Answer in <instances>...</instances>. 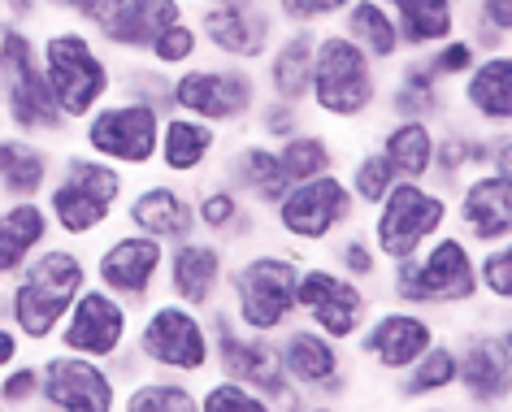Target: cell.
Masks as SVG:
<instances>
[{
  "label": "cell",
  "instance_id": "obj_1",
  "mask_svg": "<svg viewBox=\"0 0 512 412\" xmlns=\"http://www.w3.org/2000/svg\"><path fill=\"white\" fill-rule=\"evenodd\" d=\"M87 287H92L87 256L70 243H48L5 282L9 326L22 334L27 347H48Z\"/></svg>",
  "mask_w": 512,
  "mask_h": 412
},
{
  "label": "cell",
  "instance_id": "obj_2",
  "mask_svg": "<svg viewBox=\"0 0 512 412\" xmlns=\"http://www.w3.org/2000/svg\"><path fill=\"white\" fill-rule=\"evenodd\" d=\"M35 44H40V66H44L48 92H53L61 118L70 126H79L96 105H105L113 96L118 57L87 27H79V22H70V18L44 22V27L35 31Z\"/></svg>",
  "mask_w": 512,
  "mask_h": 412
},
{
  "label": "cell",
  "instance_id": "obj_3",
  "mask_svg": "<svg viewBox=\"0 0 512 412\" xmlns=\"http://www.w3.org/2000/svg\"><path fill=\"white\" fill-rule=\"evenodd\" d=\"M126 191H131V174L126 170L92 157L83 148H70L57 157V174L40 200L48 209V222H53V235L83 243L96 239L100 230H109Z\"/></svg>",
  "mask_w": 512,
  "mask_h": 412
},
{
  "label": "cell",
  "instance_id": "obj_4",
  "mask_svg": "<svg viewBox=\"0 0 512 412\" xmlns=\"http://www.w3.org/2000/svg\"><path fill=\"white\" fill-rule=\"evenodd\" d=\"M382 66H374L339 27L317 31L313 79H309V118L330 126H365L382 109Z\"/></svg>",
  "mask_w": 512,
  "mask_h": 412
},
{
  "label": "cell",
  "instance_id": "obj_5",
  "mask_svg": "<svg viewBox=\"0 0 512 412\" xmlns=\"http://www.w3.org/2000/svg\"><path fill=\"white\" fill-rule=\"evenodd\" d=\"M304 256L287 248H252L226 269V295L222 304L230 317L252 334H283L296 313V287H300Z\"/></svg>",
  "mask_w": 512,
  "mask_h": 412
},
{
  "label": "cell",
  "instance_id": "obj_6",
  "mask_svg": "<svg viewBox=\"0 0 512 412\" xmlns=\"http://www.w3.org/2000/svg\"><path fill=\"white\" fill-rule=\"evenodd\" d=\"M387 300L404 308H469L478 304V248L460 235L443 230L408 261L387 265Z\"/></svg>",
  "mask_w": 512,
  "mask_h": 412
},
{
  "label": "cell",
  "instance_id": "obj_7",
  "mask_svg": "<svg viewBox=\"0 0 512 412\" xmlns=\"http://www.w3.org/2000/svg\"><path fill=\"white\" fill-rule=\"evenodd\" d=\"M0 126L14 135L48 139V144L74 131L48 92L31 27H0Z\"/></svg>",
  "mask_w": 512,
  "mask_h": 412
},
{
  "label": "cell",
  "instance_id": "obj_8",
  "mask_svg": "<svg viewBox=\"0 0 512 412\" xmlns=\"http://www.w3.org/2000/svg\"><path fill=\"white\" fill-rule=\"evenodd\" d=\"M131 347L144 360L148 373H165V378H204L213 369V339H209V321L196 308L170 300H152L148 308H139Z\"/></svg>",
  "mask_w": 512,
  "mask_h": 412
},
{
  "label": "cell",
  "instance_id": "obj_9",
  "mask_svg": "<svg viewBox=\"0 0 512 412\" xmlns=\"http://www.w3.org/2000/svg\"><path fill=\"white\" fill-rule=\"evenodd\" d=\"M261 79L256 66H239V61H217V57H200L196 66L178 70L170 83V105L174 113L200 118L217 126L222 135L243 131L252 122L256 105H261Z\"/></svg>",
  "mask_w": 512,
  "mask_h": 412
},
{
  "label": "cell",
  "instance_id": "obj_10",
  "mask_svg": "<svg viewBox=\"0 0 512 412\" xmlns=\"http://www.w3.org/2000/svg\"><path fill=\"white\" fill-rule=\"evenodd\" d=\"M369 239L382 256V265L408 261L426 248L430 239H439L443 230H452V196L430 183H408L400 178L378 209H369Z\"/></svg>",
  "mask_w": 512,
  "mask_h": 412
},
{
  "label": "cell",
  "instance_id": "obj_11",
  "mask_svg": "<svg viewBox=\"0 0 512 412\" xmlns=\"http://www.w3.org/2000/svg\"><path fill=\"white\" fill-rule=\"evenodd\" d=\"M161 118L152 105H135V100L109 96L105 105H96L87 118L74 126L83 152H92L100 161H113L126 174H144L157 161V139H161Z\"/></svg>",
  "mask_w": 512,
  "mask_h": 412
},
{
  "label": "cell",
  "instance_id": "obj_12",
  "mask_svg": "<svg viewBox=\"0 0 512 412\" xmlns=\"http://www.w3.org/2000/svg\"><path fill=\"white\" fill-rule=\"evenodd\" d=\"M356 200L343 174H317L309 183H291L283 200L270 209V222L283 239L300 243V248H326L330 239H339L348 226H356Z\"/></svg>",
  "mask_w": 512,
  "mask_h": 412
},
{
  "label": "cell",
  "instance_id": "obj_13",
  "mask_svg": "<svg viewBox=\"0 0 512 412\" xmlns=\"http://www.w3.org/2000/svg\"><path fill=\"white\" fill-rule=\"evenodd\" d=\"M191 22L204 40V57L239 61V66H261V57L283 31L270 0H196Z\"/></svg>",
  "mask_w": 512,
  "mask_h": 412
},
{
  "label": "cell",
  "instance_id": "obj_14",
  "mask_svg": "<svg viewBox=\"0 0 512 412\" xmlns=\"http://www.w3.org/2000/svg\"><path fill=\"white\" fill-rule=\"evenodd\" d=\"M374 291L361 282L343 278L330 261H304L300 269V287H296V313L304 326L322 330L326 339H335L348 347L361 326L374 313Z\"/></svg>",
  "mask_w": 512,
  "mask_h": 412
},
{
  "label": "cell",
  "instance_id": "obj_15",
  "mask_svg": "<svg viewBox=\"0 0 512 412\" xmlns=\"http://www.w3.org/2000/svg\"><path fill=\"white\" fill-rule=\"evenodd\" d=\"M278 347V365H283L287 382L300 395H309L313 404H339L352 395V365H348V347L326 339L322 330L291 321L283 334H274Z\"/></svg>",
  "mask_w": 512,
  "mask_h": 412
},
{
  "label": "cell",
  "instance_id": "obj_16",
  "mask_svg": "<svg viewBox=\"0 0 512 412\" xmlns=\"http://www.w3.org/2000/svg\"><path fill=\"white\" fill-rule=\"evenodd\" d=\"M209 339H213V373L217 378H230L239 386H248V391L274 399L287 391V373L278 365V347L270 334H252L243 330L235 317H230L226 304H213L209 313Z\"/></svg>",
  "mask_w": 512,
  "mask_h": 412
},
{
  "label": "cell",
  "instance_id": "obj_17",
  "mask_svg": "<svg viewBox=\"0 0 512 412\" xmlns=\"http://www.w3.org/2000/svg\"><path fill=\"white\" fill-rule=\"evenodd\" d=\"M92 282L118 295L122 304H131L135 313L148 308L161 291V269H165V243L139 230H118L100 243V252L87 261Z\"/></svg>",
  "mask_w": 512,
  "mask_h": 412
},
{
  "label": "cell",
  "instance_id": "obj_18",
  "mask_svg": "<svg viewBox=\"0 0 512 412\" xmlns=\"http://www.w3.org/2000/svg\"><path fill=\"white\" fill-rule=\"evenodd\" d=\"M122 382L105 360L74 352H48L40 360V408L44 412H118Z\"/></svg>",
  "mask_w": 512,
  "mask_h": 412
},
{
  "label": "cell",
  "instance_id": "obj_19",
  "mask_svg": "<svg viewBox=\"0 0 512 412\" xmlns=\"http://www.w3.org/2000/svg\"><path fill=\"white\" fill-rule=\"evenodd\" d=\"M456 391L482 412L508 408L512 395V330L478 326L456 339Z\"/></svg>",
  "mask_w": 512,
  "mask_h": 412
},
{
  "label": "cell",
  "instance_id": "obj_20",
  "mask_svg": "<svg viewBox=\"0 0 512 412\" xmlns=\"http://www.w3.org/2000/svg\"><path fill=\"white\" fill-rule=\"evenodd\" d=\"M131 330H135V308L122 304L118 295H109L105 287H87L74 308L61 321L53 347L61 352H74V356H87V360H109L131 343Z\"/></svg>",
  "mask_w": 512,
  "mask_h": 412
},
{
  "label": "cell",
  "instance_id": "obj_21",
  "mask_svg": "<svg viewBox=\"0 0 512 412\" xmlns=\"http://www.w3.org/2000/svg\"><path fill=\"white\" fill-rule=\"evenodd\" d=\"M439 339V326H434L430 313L421 308H404V304H382L369 313V321L361 326V334L348 343L356 356L369 360L382 373H404L413 360L426 352V347Z\"/></svg>",
  "mask_w": 512,
  "mask_h": 412
},
{
  "label": "cell",
  "instance_id": "obj_22",
  "mask_svg": "<svg viewBox=\"0 0 512 412\" xmlns=\"http://www.w3.org/2000/svg\"><path fill=\"white\" fill-rule=\"evenodd\" d=\"M226 269H230V252L217 239L196 235L165 248L161 287L170 300L196 308V313H209L226 295Z\"/></svg>",
  "mask_w": 512,
  "mask_h": 412
},
{
  "label": "cell",
  "instance_id": "obj_23",
  "mask_svg": "<svg viewBox=\"0 0 512 412\" xmlns=\"http://www.w3.org/2000/svg\"><path fill=\"white\" fill-rule=\"evenodd\" d=\"M452 118L473 131L512 126V48H495L473 61V70L452 87Z\"/></svg>",
  "mask_w": 512,
  "mask_h": 412
},
{
  "label": "cell",
  "instance_id": "obj_24",
  "mask_svg": "<svg viewBox=\"0 0 512 412\" xmlns=\"http://www.w3.org/2000/svg\"><path fill=\"white\" fill-rule=\"evenodd\" d=\"M118 213H122L126 230H139V235L161 239L165 248L200 235L196 204H191V187L174 183V178H148V183L131 187Z\"/></svg>",
  "mask_w": 512,
  "mask_h": 412
},
{
  "label": "cell",
  "instance_id": "obj_25",
  "mask_svg": "<svg viewBox=\"0 0 512 412\" xmlns=\"http://www.w3.org/2000/svg\"><path fill=\"white\" fill-rule=\"evenodd\" d=\"M452 222L473 248L512 243V174L478 170L452 191Z\"/></svg>",
  "mask_w": 512,
  "mask_h": 412
},
{
  "label": "cell",
  "instance_id": "obj_26",
  "mask_svg": "<svg viewBox=\"0 0 512 412\" xmlns=\"http://www.w3.org/2000/svg\"><path fill=\"white\" fill-rule=\"evenodd\" d=\"M222 144L226 135L217 126L187 118V113H165L152 165L161 170V178H174V183H200L204 170L222 157Z\"/></svg>",
  "mask_w": 512,
  "mask_h": 412
},
{
  "label": "cell",
  "instance_id": "obj_27",
  "mask_svg": "<svg viewBox=\"0 0 512 412\" xmlns=\"http://www.w3.org/2000/svg\"><path fill=\"white\" fill-rule=\"evenodd\" d=\"M191 204H196L200 235L217 239L226 252L252 243L256 235H261V226H265V213L256 209V204L243 200L226 178H209V183H200L196 191H191Z\"/></svg>",
  "mask_w": 512,
  "mask_h": 412
},
{
  "label": "cell",
  "instance_id": "obj_28",
  "mask_svg": "<svg viewBox=\"0 0 512 412\" xmlns=\"http://www.w3.org/2000/svg\"><path fill=\"white\" fill-rule=\"evenodd\" d=\"M317 31L322 27H283L278 40L270 44V53L261 57V92L304 105L309 100V79H313V48H317Z\"/></svg>",
  "mask_w": 512,
  "mask_h": 412
},
{
  "label": "cell",
  "instance_id": "obj_29",
  "mask_svg": "<svg viewBox=\"0 0 512 412\" xmlns=\"http://www.w3.org/2000/svg\"><path fill=\"white\" fill-rule=\"evenodd\" d=\"M382 109H387V118H417L439 126L452 118V87L434 79L421 57L404 53L395 61V79L382 87Z\"/></svg>",
  "mask_w": 512,
  "mask_h": 412
},
{
  "label": "cell",
  "instance_id": "obj_30",
  "mask_svg": "<svg viewBox=\"0 0 512 412\" xmlns=\"http://www.w3.org/2000/svg\"><path fill=\"white\" fill-rule=\"evenodd\" d=\"M217 178H226L230 187L239 191L248 204H256L261 213H270L278 200H283V191L291 187L287 183V174H283V165H278V148L274 144H265V139H239L235 148L222 157V174Z\"/></svg>",
  "mask_w": 512,
  "mask_h": 412
},
{
  "label": "cell",
  "instance_id": "obj_31",
  "mask_svg": "<svg viewBox=\"0 0 512 412\" xmlns=\"http://www.w3.org/2000/svg\"><path fill=\"white\" fill-rule=\"evenodd\" d=\"M183 14H191L187 0H126L118 14L92 35L113 57H148V44Z\"/></svg>",
  "mask_w": 512,
  "mask_h": 412
},
{
  "label": "cell",
  "instance_id": "obj_32",
  "mask_svg": "<svg viewBox=\"0 0 512 412\" xmlns=\"http://www.w3.org/2000/svg\"><path fill=\"white\" fill-rule=\"evenodd\" d=\"M57 174V152L44 139L14 135L0 126V204L40 200Z\"/></svg>",
  "mask_w": 512,
  "mask_h": 412
},
{
  "label": "cell",
  "instance_id": "obj_33",
  "mask_svg": "<svg viewBox=\"0 0 512 412\" xmlns=\"http://www.w3.org/2000/svg\"><path fill=\"white\" fill-rule=\"evenodd\" d=\"M53 222H48L44 200H9L0 204V287L18 274L40 248H48Z\"/></svg>",
  "mask_w": 512,
  "mask_h": 412
},
{
  "label": "cell",
  "instance_id": "obj_34",
  "mask_svg": "<svg viewBox=\"0 0 512 412\" xmlns=\"http://www.w3.org/2000/svg\"><path fill=\"white\" fill-rule=\"evenodd\" d=\"M434 144H439V126L417 118H387V126L374 135V148L391 161L395 178H408V183H430Z\"/></svg>",
  "mask_w": 512,
  "mask_h": 412
},
{
  "label": "cell",
  "instance_id": "obj_35",
  "mask_svg": "<svg viewBox=\"0 0 512 412\" xmlns=\"http://www.w3.org/2000/svg\"><path fill=\"white\" fill-rule=\"evenodd\" d=\"M382 5L391 9L404 53H413V57L430 53V48L443 40H452L460 31V22H465L456 0H382Z\"/></svg>",
  "mask_w": 512,
  "mask_h": 412
},
{
  "label": "cell",
  "instance_id": "obj_36",
  "mask_svg": "<svg viewBox=\"0 0 512 412\" xmlns=\"http://www.w3.org/2000/svg\"><path fill=\"white\" fill-rule=\"evenodd\" d=\"M335 27L348 35V40L361 48L374 66H395V61L404 57L395 18H391V9L382 5V0H352V5L335 18Z\"/></svg>",
  "mask_w": 512,
  "mask_h": 412
},
{
  "label": "cell",
  "instance_id": "obj_37",
  "mask_svg": "<svg viewBox=\"0 0 512 412\" xmlns=\"http://www.w3.org/2000/svg\"><path fill=\"white\" fill-rule=\"evenodd\" d=\"M456 391V343L452 339H434L404 373H395V395L404 404H434V399Z\"/></svg>",
  "mask_w": 512,
  "mask_h": 412
},
{
  "label": "cell",
  "instance_id": "obj_38",
  "mask_svg": "<svg viewBox=\"0 0 512 412\" xmlns=\"http://www.w3.org/2000/svg\"><path fill=\"white\" fill-rule=\"evenodd\" d=\"M278 148V165H283L287 183H309L317 174H335L343 170V148L330 131H317V126H304L291 139H283Z\"/></svg>",
  "mask_w": 512,
  "mask_h": 412
},
{
  "label": "cell",
  "instance_id": "obj_39",
  "mask_svg": "<svg viewBox=\"0 0 512 412\" xmlns=\"http://www.w3.org/2000/svg\"><path fill=\"white\" fill-rule=\"evenodd\" d=\"M118 412H200V395L187 378H165V373H144L131 386H122Z\"/></svg>",
  "mask_w": 512,
  "mask_h": 412
},
{
  "label": "cell",
  "instance_id": "obj_40",
  "mask_svg": "<svg viewBox=\"0 0 512 412\" xmlns=\"http://www.w3.org/2000/svg\"><path fill=\"white\" fill-rule=\"evenodd\" d=\"M343 183H348V191H352V200H356V209H378L382 204V196L400 183L395 178V170H391V161L382 157V152L369 144V148H356L348 161H343Z\"/></svg>",
  "mask_w": 512,
  "mask_h": 412
},
{
  "label": "cell",
  "instance_id": "obj_41",
  "mask_svg": "<svg viewBox=\"0 0 512 412\" xmlns=\"http://www.w3.org/2000/svg\"><path fill=\"white\" fill-rule=\"evenodd\" d=\"M170 83H174L170 70L152 66L148 57H126V61H118V83H113V96L135 100V105H152L157 113H174Z\"/></svg>",
  "mask_w": 512,
  "mask_h": 412
},
{
  "label": "cell",
  "instance_id": "obj_42",
  "mask_svg": "<svg viewBox=\"0 0 512 412\" xmlns=\"http://www.w3.org/2000/svg\"><path fill=\"white\" fill-rule=\"evenodd\" d=\"M330 265H335L343 278L361 282V287H374L382 278V269H387L374 248V239H369V230H361V226H348L339 239H330Z\"/></svg>",
  "mask_w": 512,
  "mask_h": 412
},
{
  "label": "cell",
  "instance_id": "obj_43",
  "mask_svg": "<svg viewBox=\"0 0 512 412\" xmlns=\"http://www.w3.org/2000/svg\"><path fill=\"white\" fill-rule=\"evenodd\" d=\"M204 57V40H200V31H196V22H191V14H183L178 22H170L157 40L148 44V61L152 66H161V70H187V66H196V61Z\"/></svg>",
  "mask_w": 512,
  "mask_h": 412
},
{
  "label": "cell",
  "instance_id": "obj_44",
  "mask_svg": "<svg viewBox=\"0 0 512 412\" xmlns=\"http://www.w3.org/2000/svg\"><path fill=\"white\" fill-rule=\"evenodd\" d=\"M473 14L469 27H460L478 44V53H495V48H508L512 40V0H469Z\"/></svg>",
  "mask_w": 512,
  "mask_h": 412
},
{
  "label": "cell",
  "instance_id": "obj_45",
  "mask_svg": "<svg viewBox=\"0 0 512 412\" xmlns=\"http://www.w3.org/2000/svg\"><path fill=\"white\" fill-rule=\"evenodd\" d=\"M252 131L256 139H265V144H283L296 131L309 126V109L304 105H291V100H278V96H261V105L252 113Z\"/></svg>",
  "mask_w": 512,
  "mask_h": 412
},
{
  "label": "cell",
  "instance_id": "obj_46",
  "mask_svg": "<svg viewBox=\"0 0 512 412\" xmlns=\"http://www.w3.org/2000/svg\"><path fill=\"white\" fill-rule=\"evenodd\" d=\"M421 61H426V70L439 79L443 87H456L465 74L473 70V61H478L482 53H478V44L469 40L465 31H456L452 40H443V44H434L430 53H417Z\"/></svg>",
  "mask_w": 512,
  "mask_h": 412
},
{
  "label": "cell",
  "instance_id": "obj_47",
  "mask_svg": "<svg viewBox=\"0 0 512 412\" xmlns=\"http://www.w3.org/2000/svg\"><path fill=\"white\" fill-rule=\"evenodd\" d=\"M478 295L495 308L512 304V243H491L478 252Z\"/></svg>",
  "mask_w": 512,
  "mask_h": 412
},
{
  "label": "cell",
  "instance_id": "obj_48",
  "mask_svg": "<svg viewBox=\"0 0 512 412\" xmlns=\"http://www.w3.org/2000/svg\"><path fill=\"white\" fill-rule=\"evenodd\" d=\"M200 412H274L270 399L248 391V386L230 382V378H213L200 386Z\"/></svg>",
  "mask_w": 512,
  "mask_h": 412
},
{
  "label": "cell",
  "instance_id": "obj_49",
  "mask_svg": "<svg viewBox=\"0 0 512 412\" xmlns=\"http://www.w3.org/2000/svg\"><path fill=\"white\" fill-rule=\"evenodd\" d=\"M40 404V360H14L0 373V408L27 412Z\"/></svg>",
  "mask_w": 512,
  "mask_h": 412
},
{
  "label": "cell",
  "instance_id": "obj_50",
  "mask_svg": "<svg viewBox=\"0 0 512 412\" xmlns=\"http://www.w3.org/2000/svg\"><path fill=\"white\" fill-rule=\"evenodd\" d=\"M283 27H330L352 0H270Z\"/></svg>",
  "mask_w": 512,
  "mask_h": 412
},
{
  "label": "cell",
  "instance_id": "obj_51",
  "mask_svg": "<svg viewBox=\"0 0 512 412\" xmlns=\"http://www.w3.org/2000/svg\"><path fill=\"white\" fill-rule=\"evenodd\" d=\"M122 5L126 0H44L48 18H70V22H79V27H87V31H100Z\"/></svg>",
  "mask_w": 512,
  "mask_h": 412
},
{
  "label": "cell",
  "instance_id": "obj_52",
  "mask_svg": "<svg viewBox=\"0 0 512 412\" xmlns=\"http://www.w3.org/2000/svg\"><path fill=\"white\" fill-rule=\"evenodd\" d=\"M48 18L44 0H0V27H40Z\"/></svg>",
  "mask_w": 512,
  "mask_h": 412
},
{
  "label": "cell",
  "instance_id": "obj_53",
  "mask_svg": "<svg viewBox=\"0 0 512 412\" xmlns=\"http://www.w3.org/2000/svg\"><path fill=\"white\" fill-rule=\"evenodd\" d=\"M22 352H27V343H22V334L9 326V321H0V373H5L14 360H22Z\"/></svg>",
  "mask_w": 512,
  "mask_h": 412
},
{
  "label": "cell",
  "instance_id": "obj_54",
  "mask_svg": "<svg viewBox=\"0 0 512 412\" xmlns=\"http://www.w3.org/2000/svg\"><path fill=\"white\" fill-rule=\"evenodd\" d=\"M413 412H456V408H447V404H439V399H434V404H417Z\"/></svg>",
  "mask_w": 512,
  "mask_h": 412
},
{
  "label": "cell",
  "instance_id": "obj_55",
  "mask_svg": "<svg viewBox=\"0 0 512 412\" xmlns=\"http://www.w3.org/2000/svg\"><path fill=\"white\" fill-rule=\"evenodd\" d=\"M0 321H9V300H5V287H0Z\"/></svg>",
  "mask_w": 512,
  "mask_h": 412
},
{
  "label": "cell",
  "instance_id": "obj_56",
  "mask_svg": "<svg viewBox=\"0 0 512 412\" xmlns=\"http://www.w3.org/2000/svg\"><path fill=\"white\" fill-rule=\"evenodd\" d=\"M309 412H339V404H309Z\"/></svg>",
  "mask_w": 512,
  "mask_h": 412
},
{
  "label": "cell",
  "instance_id": "obj_57",
  "mask_svg": "<svg viewBox=\"0 0 512 412\" xmlns=\"http://www.w3.org/2000/svg\"><path fill=\"white\" fill-rule=\"evenodd\" d=\"M456 5H460V9H465V5H469V0H456Z\"/></svg>",
  "mask_w": 512,
  "mask_h": 412
},
{
  "label": "cell",
  "instance_id": "obj_58",
  "mask_svg": "<svg viewBox=\"0 0 512 412\" xmlns=\"http://www.w3.org/2000/svg\"><path fill=\"white\" fill-rule=\"evenodd\" d=\"M187 5H196V0H187Z\"/></svg>",
  "mask_w": 512,
  "mask_h": 412
}]
</instances>
